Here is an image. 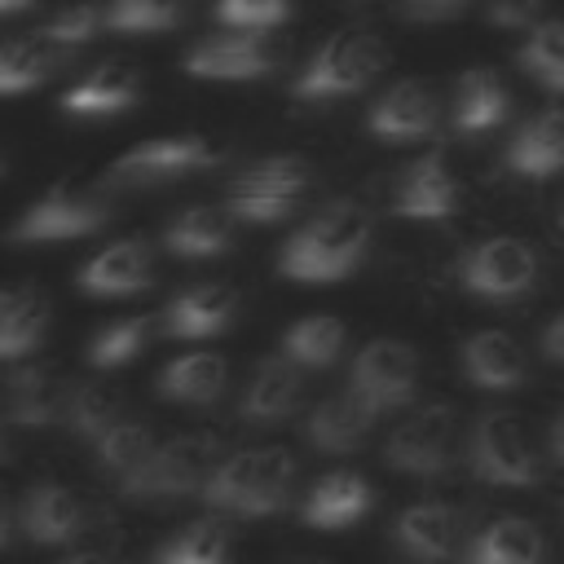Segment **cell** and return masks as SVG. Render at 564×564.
I'll return each instance as SVG.
<instances>
[{
    "mask_svg": "<svg viewBox=\"0 0 564 564\" xmlns=\"http://www.w3.org/2000/svg\"><path fill=\"white\" fill-rule=\"evenodd\" d=\"M538 4H542V0H489V22H498V26H511V31H520V26H533V18H538Z\"/></svg>",
    "mask_w": 564,
    "mask_h": 564,
    "instance_id": "obj_41",
    "label": "cell"
},
{
    "mask_svg": "<svg viewBox=\"0 0 564 564\" xmlns=\"http://www.w3.org/2000/svg\"><path fill=\"white\" fill-rule=\"evenodd\" d=\"M225 383H229V366L220 352H185L163 366L159 397L181 401V405H207L225 392Z\"/></svg>",
    "mask_w": 564,
    "mask_h": 564,
    "instance_id": "obj_30",
    "label": "cell"
},
{
    "mask_svg": "<svg viewBox=\"0 0 564 564\" xmlns=\"http://www.w3.org/2000/svg\"><path fill=\"white\" fill-rule=\"evenodd\" d=\"M66 410H70V388L57 375V366L26 361V366L9 370V379H4V414L18 427H35V432L53 427L57 419H66Z\"/></svg>",
    "mask_w": 564,
    "mask_h": 564,
    "instance_id": "obj_13",
    "label": "cell"
},
{
    "mask_svg": "<svg viewBox=\"0 0 564 564\" xmlns=\"http://www.w3.org/2000/svg\"><path fill=\"white\" fill-rule=\"evenodd\" d=\"M551 454H555V458L564 463V414H560V419L551 423Z\"/></svg>",
    "mask_w": 564,
    "mask_h": 564,
    "instance_id": "obj_43",
    "label": "cell"
},
{
    "mask_svg": "<svg viewBox=\"0 0 564 564\" xmlns=\"http://www.w3.org/2000/svg\"><path fill=\"white\" fill-rule=\"evenodd\" d=\"M507 167L529 181H546L564 167V110L560 106H546L520 123V132L507 145Z\"/></svg>",
    "mask_w": 564,
    "mask_h": 564,
    "instance_id": "obj_24",
    "label": "cell"
},
{
    "mask_svg": "<svg viewBox=\"0 0 564 564\" xmlns=\"http://www.w3.org/2000/svg\"><path fill=\"white\" fill-rule=\"evenodd\" d=\"M383 62V48L366 31H335L295 75L291 93L295 101H326V97H348L375 79Z\"/></svg>",
    "mask_w": 564,
    "mask_h": 564,
    "instance_id": "obj_7",
    "label": "cell"
},
{
    "mask_svg": "<svg viewBox=\"0 0 564 564\" xmlns=\"http://www.w3.org/2000/svg\"><path fill=\"white\" fill-rule=\"evenodd\" d=\"M145 344H150V317L128 313V317H119V322H110V326H101V330L93 335L88 361H93L97 370H115V366H128Z\"/></svg>",
    "mask_w": 564,
    "mask_h": 564,
    "instance_id": "obj_36",
    "label": "cell"
},
{
    "mask_svg": "<svg viewBox=\"0 0 564 564\" xmlns=\"http://www.w3.org/2000/svg\"><path fill=\"white\" fill-rule=\"evenodd\" d=\"M229 560V533L216 520H194L176 538H167L154 555V564H225Z\"/></svg>",
    "mask_w": 564,
    "mask_h": 564,
    "instance_id": "obj_35",
    "label": "cell"
},
{
    "mask_svg": "<svg viewBox=\"0 0 564 564\" xmlns=\"http://www.w3.org/2000/svg\"><path fill=\"white\" fill-rule=\"evenodd\" d=\"M458 454V419L449 405H423L414 410L405 423H397V432L383 445V458L392 471L405 476H445L454 467Z\"/></svg>",
    "mask_w": 564,
    "mask_h": 564,
    "instance_id": "obj_8",
    "label": "cell"
},
{
    "mask_svg": "<svg viewBox=\"0 0 564 564\" xmlns=\"http://www.w3.org/2000/svg\"><path fill=\"white\" fill-rule=\"evenodd\" d=\"M463 564H546V538L524 516H498L467 542Z\"/></svg>",
    "mask_w": 564,
    "mask_h": 564,
    "instance_id": "obj_25",
    "label": "cell"
},
{
    "mask_svg": "<svg viewBox=\"0 0 564 564\" xmlns=\"http://www.w3.org/2000/svg\"><path fill=\"white\" fill-rule=\"evenodd\" d=\"M31 4H35V0H0V18H4V13H22V9H31Z\"/></svg>",
    "mask_w": 564,
    "mask_h": 564,
    "instance_id": "obj_44",
    "label": "cell"
},
{
    "mask_svg": "<svg viewBox=\"0 0 564 564\" xmlns=\"http://www.w3.org/2000/svg\"><path fill=\"white\" fill-rule=\"evenodd\" d=\"M185 18V0H110L106 4V26L110 31H167Z\"/></svg>",
    "mask_w": 564,
    "mask_h": 564,
    "instance_id": "obj_38",
    "label": "cell"
},
{
    "mask_svg": "<svg viewBox=\"0 0 564 564\" xmlns=\"http://www.w3.org/2000/svg\"><path fill=\"white\" fill-rule=\"evenodd\" d=\"M93 454H97V467L110 471V476H119V485H123V480L154 454V432H150L145 419H123V423H115V427L93 445Z\"/></svg>",
    "mask_w": 564,
    "mask_h": 564,
    "instance_id": "obj_34",
    "label": "cell"
},
{
    "mask_svg": "<svg viewBox=\"0 0 564 564\" xmlns=\"http://www.w3.org/2000/svg\"><path fill=\"white\" fill-rule=\"evenodd\" d=\"M212 163H220V150L198 132L150 137V141L132 145L123 159H115L110 185H159V181H176V176H189Z\"/></svg>",
    "mask_w": 564,
    "mask_h": 564,
    "instance_id": "obj_11",
    "label": "cell"
},
{
    "mask_svg": "<svg viewBox=\"0 0 564 564\" xmlns=\"http://www.w3.org/2000/svg\"><path fill=\"white\" fill-rule=\"evenodd\" d=\"M115 216V198L106 185H88V181H62L53 185L44 198H35L18 225L9 229L13 242H57V238H84L93 229H101Z\"/></svg>",
    "mask_w": 564,
    "mask_h": 564,
    "instance_id": "obj_4",
    "label": "cell"
},
{
    "mask_svg": "<svg viewBox=\"0 0 564 564\" xmlns=\"http://www.w3.org/2000/svg\"><path fill=\"white\" fill-rule=\"evenodd\" d=\"M423 4H454V0H423Z\"/></svg>",
    "mask_w": 564,
    "mask_h": 564,
    "instance_id": "obj_48",
    "label": "cell"
},
{
    "mask_svg": "<svg viewBox=\"0 0 564 564\" xmlns=\"http://www.w3.org/2000/svg\"><path fill=\"white\" fill-rule=\"evenodd\" d=\"M66 564H119V560H110V555H75Z\"/></svg>",
    "mask_w": 564,
    "mask_h": 564,
    "instance_id": "obj_45",
    "label": "cell"
},
{
    "mask_svg": "<svg viewBox=\"0 0 564 564\" xmlns=\"http://www.w3.org/2000/svg\"><path fill=\"white\" fill-rule=\"evenodd\" d=\"M313 181L308 159L300 154H273L251 163L234 185H229V216L234 220H251V225H273L286 220L291 212H300L304 189Z\"/></svg>",
    "mask_w": 564,
    "mask_h": 564,
    "instance_id": "obj_6",
    "label": "cell"
},
{
    "mask_svg": "<svg viewBox=\"0 0 564 564\" xmlns=\"http://www.w3.org/2000/svg\"><path fill=\"white\" fill-rule=\"evenodd\" d=\"M370 247V216L352 198L326 203L278 256V269L295 282H335L361 264Z\"/></svg>",
    "mask_w": 564,
    "mask_h": 564,
    "instance_id": "obj_1",
    "label": "cell"
},
{
    "mask_svg": "<svg viewBox=\"0 0 564 564\" xmlns=\"http://www.w3.org/2000/svg\"><path fill=\"white\" fill-rule=\"evenodd\" d=\"M366 128L379 141H419L436 128V93L423 79H401L370 106Z\"/></svg>",
    "mask_w": 564,
    "mask_h": 564,
    "instance_id": "obj_18",
    "label": "cell"
},
{
    "mask_svg": "<svg viewBox=\"0 0 564 564\" xmlns=\"http://www.w3.org/2000/svg\"><path fill=\"white\" fill-rule=\"evenodd\" d=\"M533 278H538V251L511 234L485 238L458 256V282L480 300H516L533 286Z\"/></svg>",
    "mask_w": 564,
    "mask_h": 564,
    "instance_id": "obj_9",
    "label": "cell"
},
{
    "mask_svg": "<svg viewBox=\"0 0 564 564\" xmlns=\"http://www.w3.org/2000/svg\"><path fill=\"white\" fill-rule=\"evenodd\" d=\"M101 22H106V4L79 0V4H70V9H62V13L44 26V35H48L53 44H62V48H75V44L93 40V31H97Z\"/></svg>",
    "mask_w": 564,
    "mask_h": 564,
    "instance_id": "obj_40",
    "label": "cell"
},
{
    "mask_svg": "<svg viewBox=\"0 0 564 564\" xmlns=\"http://www.w3.org/2000/svg\"><path fill=\"white\" fill-rule=\"evenodd\" d=\"M463 375L485 392H516L529 375V361L507 330H476L463 344Z\"/></svg>",
    "mask_w": 564,
    "mask_h": 564,
    "instance_id": "obj_23",
    "label": "cell"
},
{
    "mask_svg": "<svg viewBox=\"0 0 564 564\" xmlns=\"http://www.w3.org/2000/svg\"><path fill=\"white\" fill-rule=\"evenodd\" d=\"M4 533H9V511H4V498H0V542H4Z\"/></svg>",
    "mask_w": 564,
    "mask_h": 564,
    "instance_id": "obj_46",
    "label": "cell"
},
{
    "mask_svg": "<svg viewBox=\"0 0 564 564\" xmlns=\"http://www.w3.org/2000/svg\"><path fill=\"white\" fill-rule=\"evenodd\" d=\"M507 88L489 66H471L458 75L454 88V128L458 132H485L507 119Z\"/></svg>",
    "mask_w": 564,
    "mask_h": 564,
    "instance_id": "obj_31",
    "label": "cell"
},
{
    "mask_svg": "<svg viewBox=\"0 0 564 564\" xmlns=\"http://www.w3.org/2000/svg\"><path fill=\"white\" fill-rule=\"evenodd\" d=\"M538 348H542V352H546L551 361H560V366H564V313H560V317H555V322H551V326L542 330Z\"/></svg>",
    "mask_w": 564,
    "mask_h": 564,
    "instance_id": "obj_42",
    "label": "cell"
},
{
    "mask_svg": "<svg viewBox=\"0 0 564 564\" xmlns=\"http://www.w3.org/2000/svg\"><path fill=\"white\" fill-rule=\"evenodd\" d=\"M520 66L538 84L564 93V22H538L520 48Z\"/></svg>",
    "mask_w": 564,
    "mask_h": 564,
    "instance_id": "obj_37",
    "label": "cell"
},
{
    "mask_svg": "<svg viewBox=\"0 0 564 564\" xmlns=\"http://www.w3.org/2000/svg\"><path fill=\"white\" fill-rule=\"evenodd\" d=\"M370 502H375V494H370V485H366L357 471H326V476L308 489L300 516H304V524H313V529H344V524L361 520V516L370 511Z\"/></svg>",
    "mask_w": 564,
    "mask_h": 564,
    "instance_id": "obj_26",
    "label": "cell"
},
{
    "mask_svg": "<svg viewBox=\"0 0 564 564\" xmlns=\"http://www.w3.org/2000/svg\"><path fill=\"white\" fill-rule=\"evenodd\" d=\"M212 458H216V436L189 432L154 445V454L123 480V494L132 502H167L185 494H203L212 480Z\"/></svg>",
    "mask_w": 564,
    "mask_h": 564,
    "instance_id": "obj_5",
    "label": "cell"
},
{
    "mask_svg": "<svg viewBox=\"0 0 564 564\" xmlns=\"http://www.w3.org/2000/svg\"><path fill=\"white\" fill-rule=\"evenodd\" d=\"M375 419L379 414L352 388H344V392H330L326 401H317V410L308 414L304 436H308V445H317L326 454H348V449H361L366 445Z\"/></svg>",
    "mask_w": 564,
    "mask_h": 564,
    "instance_id": "obj_21",
    "label": "cell"
},
{
    "mask_svg": "<svg viewBox=\"0 0 564 564\" xmlns=\"http://www.w3.org/2000/svg\"><path fill=\"white\" fill-rule=\"evenodd\" d=\"M344 352V322L335 313H308L282 335V357H291L300 370H326Z\"/></svg>",
    "mask_w": 564,
    "mask_h": 564,
    "instance_id": "obj_32",
    "label": "cell"
},
{
    "mask_svg": "<svg viewBox=\"0 0 564 564\" xmlns=\"http://www.w3.org/2000/svg\"><path fill=\"white\" fill-rule=\"evenodd\" d=\"M70 48L53 44L44 31H31V35H13L0 44V93H26L35 84H44L62 62H66Z\"/></svg>",
    "mask_w": 564,
    "mask_h": 564,
    "instance_id": "obj_29",
    "label": "cell"
},
{
    "mask_svg": "<svg viewBox=\"0 0 564 564\" xmlns=\"http://www.w3.org/2000/svg\"><path fill=\"white\" fill-rule=\"evenodd\" d=\"M4 449H9V445H4V423H0V458H4Z\"/></svg>",
    "mask_w": 564,
    "mask_h": 564,
    "instance_id": "obj_47",
    "label": "cell"
},
{
    "mask_svg": "<svg viewBox=\"0 0 564 564\" xmlns=\"http://www.w3.org/2000/svg\"><path fill=\"white\" fill-rule=\"evenodd\" d=\"M150 278H154V256L141 238H119L79 269V286L88 295H132L145 291Z\"/></svg>",
    "mask_w": 564,
    "mask_h": 564,
    "instance_id": "obj_20",
    "label": "cell"
},
{
    "mask_svg": "<svg viewBox=\"0 0 564 564\" xmlns=\"http://www.w3.org/2000/svg\"><path fill=\"white\" fill-rule=\"evenodd\" d=\"M282 62V44L269 31H220L189 48L185 70L194 79H260Z\"/></svg>",
    "mask_w": 564,
    "mask_h": 564,
    "instance_id": "obj_12",
    "label": "cell"
},
{
    "mask_svg": "<svg viewBox=\"0 0 564 564\" xmlns=\"http://www.w3.org/2000/svg\"><path fill=\"white\" fill-rule=\"evenodd\" d=\"M163 242H167L172 256H185V260L220 256V251H229V242H234V216H229V207L194 203V207H185V212L167 225Z\"/></svg>",
    "mask_w": 564,
    "mask_h": 564,
    "instance_id": "obj_28",
    "label": "cell"
},
{
    "mask_svg": "<svg viewBox=\"0 0 564 564\" xmlns=\"http://www.w3.org/2000/svg\"><path fill=\"white\" fill-rule=\"evenodd\" d=\"M84 524H88V507H84V498L70 485L44 480V485L26 489V498H22V529H26L31 542L57 546V542L79 538Z\"/></svg>",
    "mask_w": 564,
    "mask_h": 564,
    "instance_id": "obj_17",
    "label": "cell"
},
{
    "mask_svg": "<svg viewBox=\"0 0 564 564\" xmlns=\"http://www.w3.org/2000/svg\"><path fill=\"white\" fill-rule=\"evenodd\" d=\"M300 397H304L300 366H295L291 357L273 352V357H264V361L256 366V375H251V383H247V392H242L238 414H242L247 423H260V427H264V423H278V419H286V414H295Z\"/></svg>",
    "mask_w": 564,
    "mask_h": 564,
    "instance_id": "obj_22",
    "label": "cell"
},
{
    "mask_svg": "<svg viewBox=\"0 0 564 564\" xmlns=\"http://www.w3.org/2000/svg\"><path fill=\"white\" fill-rule=\"evenodd\" d=\"M141 93V75L132 62L123 57H106L93 70H84V79H75L62 93V110L75 119H97V115H119L123 106H132V97Z\"/></svg>",
    "mask_w": 564,
    "mask_h": 564,
    "instance_id": "obj_16",
    "label": "cell"
},
{
    "mask_svg": "<svg viewBox=\"0 0 564 564\" xmlns=\"http://www.w3.org/2000/svg\"><path fill=\"white\" fill-rule=\"evenodd\" d=\"M348 388L375 410H401L405 401H414L419 388V352L405 339H370L348 375Z\"/></svg>",
    "mask_w": 564,
    "mask_h": 564,
    "instance_id": "obj_10",
    "label": "cell"
},
{
    "mask_svg": "<svg viewBox=\"0 0 564 564\" xmlns=\"http://www.w3.org/2000/svg\"><path fill=\"white\" fill-rule=\"evenodd\" d=\"M392 538H397V546H401L410 560H419V564H441V560H449V555L458 551V542H463V516H458V507H449V502H414V507H405V511L397 516Z\"/></svg>",
    "mask_w": 564,
    "mask_h": 564,
    "instance_id": "obj_15",
    "label": "cell"
},
{
    "mask_svg": "<svg viewBox=\"0 0 564 564\" xmlns=\"http://www.w3.org/2000/svg\"><path fill=\"white\" fill-rule=\"evenodd\" d=\"M291 0H216V18L229 31H269L286 22Z\"/></svg>",
    "mask_w": 564,
    "mask_h": 564,
    "instance_id": "obj_39",
    "label": "cell"
},
{
    "mask_svg": "<svg viewBox=\"0 0 564 564\" xmlns=\"http://www.w3.org/2000/svg\"><path fill=\"white\" fill-rule=\"evenodd\" d=\"M467 463L476 480L498 485V489H529L542 480V458L529 436V427L511 410H485L471 423L467 441Z\"/></svg>",
    "mask_w": 564,
    "mask_h": 564,
    "instance_id": "obj_3",
    "label": "cell"
},
{
    "mask_svg": "<svg viewBox=\"0 0 564 564\" xmlns=\"http://www.w3.org/2000/svg\"><path fill=\"white\" fill-rule=\"evenodd\" d=\"M238 313V291L229 282H194L167 300V335L176 339H207L220 335Z\"/></svg>",
    "mask_w": 564,
    "mask_h": 564,
    "instance_id": "obj_19",
    "label": "cell"
},
{
    "mask_svg": "<svg viewBox=\"0 0 564 564\" xmlns=\"http://www.w3.org/2000/svg\"><path fill=\"white\" fill-rule=\"evenodd\" d=\"M115 423H123V397L110 388V383H79L70 392V410H66V427L97 445Z\"/></svg>",
    "mask_w": 564,
    "mask_h": 564,
    "instance_id": "obj_33",
    "label": "cell"
},
{
    "mask_svg": "<svg viewBox=\"0 0 564 564\" xmlns=\"http://www.w3.org/2000/svg\"><path fill=\"white\" fill-rule=\"evenodd\" d=\"M291 485H295V458H291V449L260 445V449L229 454L212 471L203 498L212 507H220V511H234V516H273L286 502Z\"/></svg>",
    "mask_w": 564,
    "mask_h": 564,
    "instance_id": "obj_2",
    "label": "cell"
},
{
    "mask_svg": "<svg viewBox=\"0 0 564 564\" xmlns=\"http://www.w3.org/2000/svg\"><path fill=\"white\" fill-rule=\"evenodd\" d=\"M48 330V300L35 286H0V361L40 348Z\"/></svg>",
    "mask_w": 564,
    "mask_h": 564,
    "instance_id": "obj_27",
    "label": "cell"
},
{
    "mask_svg": "<svg viewBox=\"0 0 564 564\" xmlns=\"http://www.w3.org/2000/svg\"><path fill=\"white\" fill-rule=\"evenodd\" d=\"M392 212L405 220H445L458 212V181L441 150L414 159L392 189Z\"/></svg>",
    "mask_w": 564,
    "mask_h": 564,
    "instance_id": "obj_14",
    "label": "cell"
}]
</instances>
